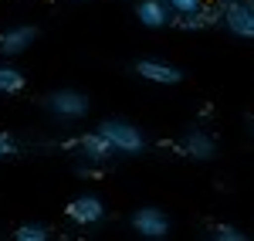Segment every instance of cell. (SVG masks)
Returning a JSON list of instances; mask_svg holds the SVG:
<instances>
[{"instance_id": "1", "label": "cell", "mask_w": 254, "mask_h": 241, "mask_svg": "<svg viewBox=\"0 0 254 241\" xmlns=\"http://www.w3.org/2000/svg\"><path fill=\"white\" fill-rule=\"evenodd\" d=\"M44 109L61 122H78L88 116L92 102H88V95L81 88H55V92L44 95Z\"/></svg>"}, {"instance_id": "2", "label": "cell", "mask_w": 254, "mask_h": 241, "mask_svg": "<svg viewBox=\"0 0 254 241\" xmlns=\"http://www.w3.org/2000/svg\"><path fill=\"white\" fill-rule=\"evenodd\" d=\"M98 129L112 140V146H116L122 157H139V153H146V146H149L146 133H142L139 126H132V122H126V119H105Z\"/></svg>"}, {"instance_id": "3", "label": "cell", "mask_w": 254, "mask_h": 241, "mask_svg": "<svg viewBox=\"0 0 254 241\" xmlns=\"http://www.w3.org/2000/svg\"><path fill=\"white\" fill-rule=\"evenodd\" d=\"M129 224H132V231H136L139 238H149V241H159V238L170 235V218H166V211H159V207H153V204L132 211Z\"/></svg>"}, {"instance_id": "4", "label": "cell", "mask_w": 254, "mask_h": 241, "mask_svg": "<svg viewBox=\"0 0 254 241\" xmlns=\"http://www.w3.org/2000/svg\"><path fill=\"white\" fill-rule=\"evenodd\" d=\"M224 27L234 38L254 41V0H231L224 7Z\"/></svg>"}, {"instance_id": "5", "label": "cell", "mask_w": 254, "mask_h": 241, "mask_svg": "<svg viewBox=\"0 0 254 241\" xmlns=\"http://www.w3.org/2000/svg\"><path fill=\"white\" fill-rule=\"evenodd\" d=\"M132 72L142 81H153V85H180L183 81V72L173 61H163V58H139L132 65Z\"/></svg>"}, {"instance_id": "6", "label": "cell", "mask_w": 254, "mask_h": 241, "mask_svg": "<svg viewBox=\"0 0 254 241\" xmlns=\"http://www.w3.org/2000/svg\"><path fill=\"white\" fill-rule=\"evenodd\" d=\"M34 41H38V27H34V24L7 27V31H0V55H3V58H17V55H24Z\"/></svg>"}, {"instance_id": "7", "label": "cell", "mask_w": 254, "mask_h": 241, "mask_svg": "<svg viewBox=\"0 0 254 241\" xmlns=\"http://www.w3.org/2000/svg\"><path fill=\"white\" fill-rule=\"evenodd\" d=\"M176 150H180L183 157L196 160V163H207V160L217 157V140L210 136V133H203V129H190L183 140L176 143Z\"/></svg>"}, {"instance_id": "8", "label": "cell", "mask_w": 254, "mask_h": 241, "mask_svg": "<svg viewBox=\"0 0 254 241\" xmlns=\"http://www.w3.org/2000/svg\"><path fill=\"white\" fill-rule=\"evenodd\" d=\"M102 218H105V204L95 194H81V197H75V201L68 204V221L81 224V228H92Z\"/></svg>"}, {"instance_id": "9", "label": "cell", "mask_w": 254, "mask_h": 241, "mask_svg": "<svg viewBox=\"0 0 254 241\" xmlns=\"http://www.w3.org/2000/svg\"><path fill=\"white\" fill-rule=\"evenodd\" d=\"M78 150H81V157H85V160H92V163H105V160H112V157L119 153L116 146H112V140H109L102 129L78 136Z\"/></svg>"}, {"instance_id": "10", "label": "cell", "mask_w": 254, "mask_h": 241, "mask_svg": "<svg viewBox=\"0 0 254 241\" xmlns=\"http://www.w3.org/2000/svg\"><path fill=\"white\" fill-rule=\"evenodd\" d=\"M136 17L142 27H170L173 24V7L166 3V0H139L136 7Z\"/></svg>"}, {"instance_id": "11", "label": "cell", "mask_w": 254, "mask_h": 241, "mask_svg": "<svg viewBox=\"0 0 254 241\" xmlns=\"http://www.w3.org/2000/svg\"><path fill=\"white\" fill-rule=\"evenodd\" d=\"M214 24H224V7H214L210 0L200 10H193V14L176 17V27L180 31H203V27H214Z\"/></svg>"}, {"instance_id": "12", "label": "cell", "mask_w": 254, "mask_h": 241, "mask_svg": "<svg viewBox=\"0 0 254 241\" xmlns=\"http://www.w3.org/2000/svg\"><path fill=\"white\" fill-rule=\"evenodd\" d=\"M24 85H27V79H24L20 68H14V65H0V95H17Z\"/></svg>"}, {"instance_id": "13", "label": "cell", "mask_w": 254, "mask_h": 241, "mask_svg": "<svg viewBox=\"0 0 254 241\" xmlns=\"http://www.w3.org/2000/svg\"><path fill=\"white\" fill-rule=\"evenodd\" d=\"M14 238L17 241H48L51 238V228L41 221H31V224H20L17 231H14Z\"/></svg>"}, {"instance_id": "14", "label": "cell", "mask_w": 254, "mask_h": 241, "mask_svg": "<svg viewBox=\"0 0 254 241\" xmlns=\"http://www.w3.org/2000/svg\"><path fill=\"white\" fill-rule=\"evenodd\" d=\"M214 241H248V231H241L234 224H214L210 231H207Z\"/></svg>"}, {"instance_id": "15", "label": "cell", "mask_w": 254, "mask_h": 241, "mask_svg": "<svg viewBox=\"0 0 254 241\" xmlns=\"http://www.w3.org/2000/svg\"><path fill=\"white\" fill-rule=\"evenodd\" d=\"M170 7H173V14L176 17H187V14H193V10H200L207 0H166Z\"/></svg>"}, {"instance_id": "16", "label": "cell", "mask_w": 254, "mask_h": 241, "mask_svg": "<svg viewBox=\"0 0 254 241\" xmlns=\"http://www.w3.org/2000/svg\"><path fill=\"white\" fill-rule=\"evenodd\" d=\"M17 150V143H14V136L10 133H0V157H10Z\"/></svg>"}, {"instance_id": "17", "label": "cell", "mask_w": 254, "mask_h": 241, "mask_svg": "<svg viewBox=\"0 0 254 241\" xmlns=\"http://www.w3.org/2000/svg\"><path fill=\"white\" fill-rule=\"evenodd\" d=\"M78 173H81V177H98V170H95V166H81Z\"/></svg>"}, {"instance_id": "18", "label": "cell", "mask_w": 254, "mask_h": 241, "mask_svg": "<svg viewBox=\"0 0 254 241\" xmlns=\"http://www.w3.org/2000/svg\"><path fill=\"white\" fill-rule=\"evenodd\" d=\"M78 3H81V0H78Z\"/></svg>"}]
</instances>
